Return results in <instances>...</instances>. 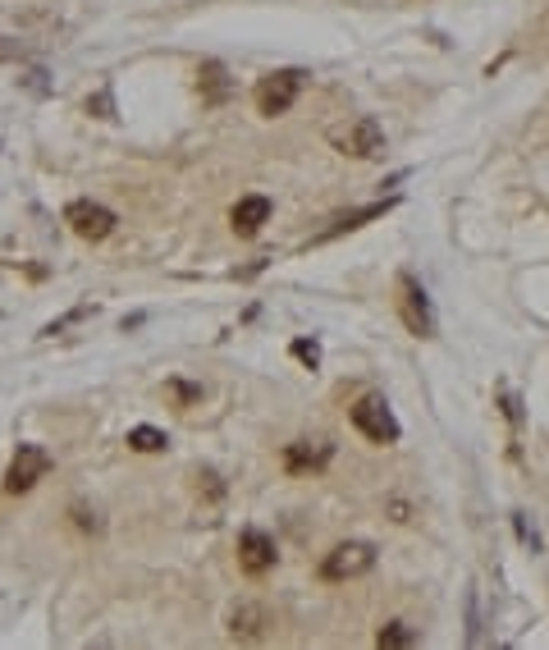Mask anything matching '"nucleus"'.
Here are the masks:
<instances>
[{"label": "nucleus", "instance_id": "5", "mask_svg": "<svg viewBox=\"0 0 549 650\" xmlns=\"http://www.w3.org/2000/svg\"><path fill=\"white\" fill-rule=\"evenodd\" d=\"M46 472H51V454H46L42 445H19L10 472H5V490H10V495H23V490H33Z\"/></svg>", "mask_w": 549, "mask_h": 650}, {"label": "nucleus", "instance_id": "8", "mask_svg": "<svg viewBox=\"0 0 549 650\" xmlns=\"http://www.w3.org/2000/svg\"><path fill=\"white\" fill-rule=\"evenodd\" d=\"M238 564L248 568L252 577L270 573V568H275V541H270L266 531L248 527V531H243V536H238Z\"/></svg>", "mask_w": 549, "mask_h": 650}, {"label": "nucleus", "instance_id": "4", "mask_svg": "<svg viewBox=\"0 0 549 650\" xmlns=\"http://www.w3.org/2000/svg\"><path fill=\"white\" fill-rule=\"evenodd\" d=\"M302 83H307V74L302 69H280V74H266L257 83V110L261 115H284V110L298 101V92H302Z\"/></svg>", "mask_w": 549, "mask_h": 650}, {"label": "nucleus", "instance_id": "13", "mask_svg": "<svg viewBox=\"0 0 549 650\" xmlns=\"http://www.w3.org/2000/svg\"><path fill=\"white\" fill-rule=\"evenodd\" d=\"M412 641H417V632H412L408 623H389V628H380V632H376V646H385V650L412 646Z\"/></svg>", "mask_w": 549, "mask_h": 650}, {"label": "nucleus", "instance_id": "18", "mask_svg": "<svg viewBox=\"0 0 549 650\" xmlns=\"http://www.w3.org/2000/svg\"><path fill=\"white\" fill-rule=\"evenodd\" d=\"M74 518H78V527H83V531H97L101 527L97 513H87V509H74Z\"/></svg>", "mask_w": 549, "mask_h": 650}, {"label": "nucleus", "instance_id": "1", "mask_svg": "<svg viewBox=\"0 0 549 650\" xmlns=\"http://www.w3.org/2000/svg\"><path fill=\"white\" fill-rule=\"evenodd\" d=\"M330 142L344 156H357V161H376V156H385V129H380L371 115H357V120H348L344 129H334Z\"/></svg>", "mask_w": 549, "mask_h": 650}, {"label": "nucleus", "instance_id": "3", "mask_svg": "<svg viewBox=\"0 0 549 650\" xmlns=\"http://www.w3.org/2000/svg\"><path fill=\"white\" fill-rule=\"evenodd\" d=\"M353 426L371 440V445H394L399 440V422H394V412L380 394H366V399L353 403Z\"/></svg>", "mask_w": 549, "mask_h": 650}, {"label": "nucleus", "instance_id": "2", "mask_svg": "<svg viewBox=\"0 0 549 650\" xmlns=\"http://www.w3.org/2000/svg\"><path fill=\"white\" fill-rule=\"evenodd\" d=\"M371 568H376V550H371L366 541H344L325 554L321 577L325 582H353V577L371 573Z\"/></svg>", "mask_w": 549, "mask_h": 650}, {"label": "nucleus", "instance_id": "10", "mask_svg": "<svg viewBox=\"0 0 549 650\" xmlns=\"http://www.w3.org/2000/svg\"><path fill=\"white\" fill-rule=\"evenodd\" d=\"M284 463H289V472H321L325 463H330V445L325 440H298V445L284 449Z\"/></svg>", "mask_w": 549, "mask_h": 650}, {"label": "nucleus", "instance_id": "12", "mask_svg": "<svg viewBox=\"0 0 549 650\" xmlns=\"http://www.w3.org/2000/svg\"><path fill=\"white\" fill-rule=\"evenodd\" d=\"M165 445H170V435L156 431V426H133L129 431V449H138V454H161Z\"/></svg>", "mask_w": 549, "mask_h": 650}, {"label": "nucleus", "instance_id": "6", "mask_svg": "<svg viewBox=\"0 0 549 650\" xmlns=\"http://www.w3.org/2000/svg\"><path fill=\"white\" fill-rule=\"evenodd\" d=\"M399 312H403V321H408V330L412 335H421V339H431L435 335V312H431V298H426V289H421L412 275H399Z\"/></svg>", "mask_w": 549, "mask_h": 650}, {"label": "nucleus", "instance_id": "14", "mask_svg": "<svg viewBox=\"0 0 549 650\" xmlns=\"http://www.w3.org/2000/svg\"><path fill=\"white\" fill-rule=\"evenodd\" d=\"M371 216H385V206H362V211H353V216H339V220L330 225V234H344V229H357L362 220H371ZM330 234H325V239H330Z\"/></svg>", "mask_w": 549, "mask_h": 650}, {"label": "nucleus", "instance_id": "9", "mask_svg": "<svg viewBox=\"0 0 549 650\" xmlns=\"http://www.w3.org/2000/svg\"><path fill=\"white\" fill-rule=\"evenodd\" d=\"M270 628V614L261 605H238L234 614H229V637L234 641H261Z\"/></svg>", "mask_w": 549, "mask_h": 650}, {"label": "nucleus", "instance_id": "11", "mask_svg": "<svg viewBox=\"0 0 549 650\" xmlns=\"http://www.w3.org/2000/svg\"><path fill=\"white\" fill-rule=\"evenodd\" d=\"M229 220H234L238 234H257V229L270 220V197H243V202L229 211Z\"/></svg>", "mask_w": 549, "mask_h": 650}, {"label": "nucleus", "instance_id": "15", "mask_svg": "<svg viewBox=\"0 0 549 650\" xmlns=\"http://www.w3.org/2000/svg\"><path fill=\"white\" fill-rule=\"evenodd\" d=\"M202 83L211 87V101H225L229 97V83H225V69H220V65H206L202 69Z\"/></svg>", "mask_w": 549, "mask_h": 650}, {"label": "nucleus", "instance_id": "16", "mask_svg": "<svg viewBox=\"0 0 549 650\" xmlns=\"http://www.w3.org/2000/svg\"><path fill=\"white\" fill-rule=\"evenodd\" d=\"M293 358L307 362V367H316V362H321V348H316L312 339H298V344H293Z\"/></svg>", "mask_w": 549, "mask_h": 650}, {"label": "nucleus", "instance_id": "17", "mask_svg": "<svg viewBox=\"0 0 549 650\" xmlns=\"http://www.w3.org/2000/svg\"><path fill=\"white\" fill-rule=\"evenodd\" d=\"M170 394L179 403H197V399H202V385H183V380H170Z\"/></svg>", "mask_w": 549, "mask_h": 650}, {"label": "nucleus", "instance_id": "7", "mask_svg": "<svg viewBox=\"0 0 549 650\" xmlns=\"http://www.w3.org/2000/svg\"><path fill=\"white\" fill-rule=\"evenodd\" d=\"M65 220H69V229H74L78 239H110V234H115V211H110V206H101V202H74L65 211Z\"/></svg>", "mask_w": 549, "mask_h": 650}]
</instances>
